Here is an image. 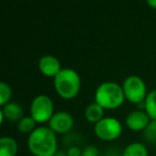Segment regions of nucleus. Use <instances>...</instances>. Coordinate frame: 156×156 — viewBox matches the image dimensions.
I'll return each instance as SVG.
<instances>
[{"label": "nucleus", "instance_id": "obj_22", "mask_svg": "<svg viewBox=\"0 0 156 156\" xmlns=\"http://www.w3.org/2000/svg\"><path fill=\"white\" fill-rule=\"evenodd\" d=\"M106 156H108V155H106Z\"/></svg>", "mask_w": 156, "mask_h": 156}, {"label": "nucleus", "instance_id": "obj_1", "mask_svg": "<svg viewBox=\"0 0 156 156\" xmlns=\"http://www.w3.org/2000/svg\"><path fill=\"white\" fill-rule=\"evenodd\" d=\"M29 151L34 156H54L58 152L56 133L50 127H37L28 137Z\"/></svg>", "mask_w": 156, "mask_h": 156}, {"label": "nucleus", "instance_id": "obj_2", "mask_svg": "<svg viewBox=\"0 0 156 156\" xmlns=\"http://www.w3.org/2000/svg\"><path fill=\"white\" fill-rule=\"evenodd\" d=\"M54 85L57 93L65 100L77 96L80 90L81 81L78 73L73 69H62L54 78Z\"/></svg>", "mask_w": 156, "mask_h": 156}, {"label": "nucleus", "instance_id": "obj_7", "mask_svg": "<svg viewBox=\"0 0 156 156\" xmlns=\"http://www.w3.org/2000/svg\"><path fill=\"white\" fill-rule=\"evenodd\" d=\"M49 127L58 134H65L74 125V119L71 113L66 111H58L55 112L51 119L49 120Z\"/></svg>", "mask_w": 156, "mask_h": 156}, {"label": "nucleus", "instance_id": "obj_4", "mask_svg": "<svg viewBox=\"0 0 156 156\" xmlns=\"http://www.w3.org/2000/svg\"><path fill=\"white\" fill-rule=\"evenodd\" d=\"M122 89L126 100L137 105L141 102H144L147 95L144 81L142 80V78L137 75H130L126 77L122 85Z\"/></svg>", "mask_w": 156, "mask_h": 156}, {"label": "nucleus", "instance_id": "obj_18", "mask_svg": "<svg viewBox=\"0 0 156 156\" xmlns=\"http://www.w3.org/2000/svg\"><path fill=\"white\" fill-rule=\"evenodd\" d=\"M81 156H100V152L94 145H88L83 150Z\"/></svg>", "mask_w": 156, "mask_h": 156}, {"label": "nucleus", "instance_id": "obj_6", "mask_svg": "<svg viewBox=\"0 0 156 156\" xmlns=\"http://www.w3.org/2000/svg\"><path fill=\"white\" fill-rule=\"evenodd\" d=\"M94 133L102 140H115L121 135L122 125L115 118H103L94 125Z\"/></svg>", "mask_w": 156, "mask_h": 156}, {"label": "nucleus", "instance_id": "obj_13", "mask_svg": "<svg viewBox=\"0 0 156 156\" xmlns=\"http://www.w3.org/2000/svg\"><path fill=\"white\" fill-rule=\"evenodd\" d=\"M122 156H147V149L141 142H133L124 149Z\"/></svg>", "mask_w": 156, "mask_h": 156}, {"label": "nucleus", "instance_id": "obj_19", "mask_svg": "<svg viewBox=\"0 0 156 156\" xmlns=\"http://www.w3.org/2000/svg\"><path fill=\"white\" fill-rule=\"evenodd\" d=\"M81 153H83V151L78 147H76V145L69 147V150L66 151L67 156H81Z\"/></svg>", "mask_w": 156, "mask_h": 156}, {"label": "nucleus", "instance_id": "obj_15", "mask_svg": "<svg viewBox=\"0 0 156 156\" xmlns=\"http://www.w3.org/2000/svg\"><path fill=\"white\" fill-rule=\"evenodd\" d=\"M18 129L20 132L24 133V134H28V133H32L35 129V121L31 115L29 117H24L20 122H18Z\"/></svg>", "mask_w": 156, "mask_h": 156}, {"label": "nucleus", "instance_id": "obj_16", "mask_svg": "<svg viewBox=\"0 0 156 156\" xmlns=\"http://www.w3.org/2000/svg\"><path fill=\"white\" fill-rule=\"evenodd\" d=\"M12 96L11 87L5 81L0 83V106L2 107L10 102V98Z\"/></svg>", "mask_w": 156, "mask_h": 156}, {"label": "nucleus", "instance_id": "obj_11", "mask_svg": "<svg viewBox=\"0 0 156 156\" xmlns=\"http://www.w3.org/2000/svg\"><path fill=\"white\" fill-rule=\"evenodd\" d=\"M18 151L17 142L12 137H1L0 139V156H15Z\"/></svg>", "mask_w": 156, "mask_h": 156}, {"label": "nucleus", "instance_id": "obj_20", "mask_svg": "<svg viewBox=\"0 0 156 156\" xmlns=\"http://www.w3.org/2000/svg\"><path fill=\"white\" fill-rule=\"evenodd\" d=\"M147 5L153 9H156V0H147Z\"/></svg>", "mask_w": 156, "mask_h": 156}, {"label": "nucleus", "instance_id": "obj_5", "mask_svg": "<svg viewBox=\"0 0 156 156\" xmlns=\"http://www.w3.org/2000/svg\"><path fill=\"white\" fill-rule=\"evenodd\" d=\"M54 113V103L48 95L39 94L32 100L30 105V115L35 122H49Z\"/></svg>", "mask_w": 156, "mask_h": 156}, {"label": "nucleus", "instance_id": "obj_8", "mask_svg": "<svg viewBox=\"0 0 156 156\" xmlns=\"http://www.w3.org/2000/svg\"><path fill=\"white\" fill-rule=\"evenodd\" d=\"M150 122H151V118L147 115L145 111H142L140 109L132 111L126 117V125L128 126V128L135 132L144 130Z\"/></svg>", "mask_w": 156, "mask_h": 156}, {"label": "nucleus", "instance_id": "obj_9", "mask_svg": "<svg viewBox=\"0 0 156 156\" xmlns=\"http://www.w3.org/2000/svg\"><path fill=\"white\" fill-rule=\"evenodd\" d=\"M39 69L42 74L48 77H56L61 71V63L56 57L51 55H45L39 60Z\"/></svg>", "mask_w": 156, "mask_h": 156}, {"label": "nucleus", "instance_id": "obj_3", "mask_svg": "<svg viewBox=\"0 0 156 156\" xmlns=\"http://www.w3.org/2000/svg\"><path fill=\"white\" fill-rule=\"evenodd\" d=\"M94 98L95 102L104 109H115L123 104L125 95L120 85L113 81H106L96 88Z\"/></svg>", "mask_w": 156, "mask_h": 156}, {"label": "nucleus", "instance_id": "obj_12", "mask_svg": "<svg viewBox=\"0 0 156 156\" xmlns=\"http://www.w3.org/2000/svg\"><path fill=\"white\" fill-rule=\"evenodd\" d=\"M85 117L91 123L96 124L104 118V108L96 102H93L86 107Z\"/></svg>", "mask_w": 156, "mask_h": 156}, {"label": "nucleus", "instance_id": "obj_17", "mask_svg": "<svg viewBox=\"0 0 156 156\" xmlns=\"http://www.w3.org/2000/svg\"><path fill=\"white\" fill-rule=\"evenodd\" d=\"M143 138L147 142H156V120H151L149 125L143 130Z\"/></svg>", "mask_w": 156, "mask_h": 156}, {"label": "nucleus", "instance_id": "obj_10", "mask_svg": "<svg viewBox=\"0 0 156 156\" xmlns=\"http://www.w3.org/2000/svg\"><path fill=\"white\" fill-rule=\"evenodd\" d=\"M0 111L5 115V119L11 122H20L24 118V110L22 106L16 102H9L5 106L1 107Z\"/></svg>", "mask_w": 156, "mask_h": 156}, {"label": "nucleus", "instance_id": "obj_21", "mask_svg": "<svg viewBox=\"0 0 156 156\" xmlns=\"http://www.w3.org/2000/svg\"><path fill=\"white\" fill-rule=\"evenodd\" d=\"M54 156H67V154L65 153V152H63V151H60V152L58 151Z\"/></svg>", "mask_w": 156, "mask_h": 156}, {"label": "nucleus", "instance_id": "obj_14", "mask_svg": "<svg viewBox=\"0 0 156 156\" xmlns=\"http://www.w3.org/2000/svg\"><path fill=\"white\" fill-rule=\"evenodd\" d=\"M144 111L147 113L151 120H156V89L147 93L144 100Z\"/></svg>", "mask_w": 156, "mask_h": 156}]
</instances>
